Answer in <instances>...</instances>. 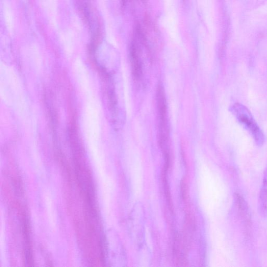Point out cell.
Masks as SVG:
<instances>
[{
	"label": "cell",
	"mask_w": 267,
	"mask_h": 267,
	"mask_svg": "<svg viewBox=\"0 0 267 267\" xmlns=\"http://www.w3.org/2000/svg\"><path fill=\"white\" fill-rule=\"evenodd\" d=\"M157 101L159 120V143L164 151L167 150L169 137L167 104L165 92L162 84L158 85L157 90Z\"/></svg>",
	"instance_id": "1"
},
{
	"label": "cell",
	"mask_w": 267,
	"mask_h": 267,
	"mask_svg": "<svg viewBox=\"0 0 267 267\" xmlns=\"http://www.w3.org/2000/svg\"><path fill=\"white\" fill-rule=\"evenodd\" d=\"M235 108L237 116L240 121L244 124L247 128L250 129L254 136L260 138L261 133L259 129L251 116H250V113L243 106L238 104L235 106Z\"/></svg>",
	"instance_id": "2"
},
{
	"label": "cell",
	"mask_w": 267,
	"mask_h": 267,
	"mask_svg": "<svg viewBox=\"0 0 267 267\" xmlns=\"http://www.w3.org/2000/svg\"><path fill=\"white\" fill-rule=\"evenodd\" d=\"M132 74L136 81H139L142 75V67L136 46L132 44L130 51Z\"/></svg>",
	"instance_id": "3"
},
{
	"label": "cell",
	"mask_w": 267,
	"mask_h": 267,
	"mask_svg": "<svg viewBox=\"0 0 267 267\" xmlns=\"http://www.w3.org/2000/svg\"><path fill=\"white\" fill-rule=\"evenodd\" d=\"M236 202L240 217L246 227L248 228L251 225V218L250 214H249L247 206L243 198L239 194L236 195Z\"/></svg>",
	"instance_id": "4"
},
{
	"label": "cell",
	"mask_w": 267,
	"mask_h": 267,
	"mask_svg": "<svg viewBox=\"0 0 267 267\" xmlns=\"http://www.w3.org/2000/svg\"><path fill=\"white\" fill-rule=\"evenodd\" d=\"M260 202L263 212L267 214V170L265 172L263 179L260 196Z\"/></svg>",
	"instance_id": "5"
},
{
	"label": "cell",
	"mask_w": 267,
	"mask_h": 267,
	"mask_svg": "<svg viewBox=\"0 0 267 267\" xmlns=\"http://www.w3.org/2000/svg\"><path fill=\"white\" fill-rule=\"evenodd\" d=\"M122 2H123V4H125V3H126L127 2V0H122Z\"/></svg>",
	"instance_id": "6"
}]
</instances>
